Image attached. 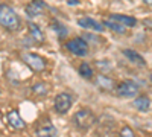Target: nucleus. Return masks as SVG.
Listing matches in <instances>:
<instances>
[{
	"instance_id": "obj_1",
	"label": "nucleus",
	"mask_w": 152,
	"mask_h": 137,
	"mask_svg": "<svg viewBox=\"0 0 152 137\" xmlns=\"http://www.w3.org/2000/svg\"><path fill=\"white\" fill-rule=\"evenodd\" d=\"M0 24L6 31H17L20 28L18 14L6 3H0Z\"/></svg>"
},
{
	"instance_id": "obj_2",
	"label": "nucleus",
	"mask_w": 152,
	"mask_h": 137,
	"mask_svg": "<svg viewBox=\"0 0 152 137\" xmlns=\"http://www.w3.org/2000/svg\"><path fill=\"white\" fill-rule=\"evenodd\" d=\"M97 122L96 116L91 110H88V108H82L79 111H76L75 116H73V123H75V127L81 130V131H87V130H90L91 127H94V123Z\"/></svg>"
},
{
	"instance_id": "obj_3",
	"label": "nucleus",
	"mask_w": 152,
	"mask_h": 137,
	"mask_svg": "<svg viewBox=\"0 0 152 137\" xmlns=\"http://www.w3.org/2000/svg\"><path fill=\"white\" fill-rule=\"evenodd\" d=\"M66 49L76 56H85L88 53V44L84 38H81V37H76V38L67 41Z\"/></svg>"
},
{
	"instance_id": "obj_4",
	"label": "nucleus",
	"mask_w": 152,
	"mask_h": 137,
	"mask_svg": "<svg viewBox=\"0 0 152 137\" xmlns=\"http://www.w3.org/2000/svg\"><path fill=\"white\" fill-rule=\"evenodd\" d=\"M21 59L23 63H26L32 70L35 72H43L46 69V61L43 59V56L37 55V53H32V52H24L21 55Z\"/></svg>"
},
{
	"instance_id": "obj_5",
	"label": "nucleus",
	"mask_w": 152,
	"mask_h": 137,
	"mask_svg": "<svg viewBox=\"0 0 152 137\" xmlns=\"http://www.w3.org/2000/svg\"><path fill=\"white\" fill-rule=\"evenodd\" d=\"M116 95L120 97H135L138 95V85L132 81H122L116 87Z\"/></svg>"
},
{
	"instance_id": "obj_6",
	"label": "nucleus",
	"mask_w": 152,
	"mask_h": 137,
	"mask_svg": "<svg viewBox=\"0 0 152 137\" xmlns=\"http://www.w3.org/2000/svg\"><path fill=\"white\" fill-rule=\"evenodd\" d=\"M72 105H73V97L69 93H59L55 97V102H53V107L56 110V113H59V114H66L72 108Z\"/></svg>"
},
{
	"instance_id": "obj_7",
	"label": "nucleus",
	"mask_w": 152,
	"mask_h": 137,
	"mask_svg": "<svg viewBox=\"0 0 152 137\" xmlns=\"http://www.w3.org/2000/svg\"><path fill=\"white\" fill-rule=\"evenodd\" d=\"M6 120L9 123V127L14 128V130H24L26 128V122L21 119V116L18 114V111H15V110H11L9 113L6 114Z\"/></svg>"
},
{
	"instance_id": "obj_8",
	"label": "nucleus",
	"mask_w": 152,
	"mask_h": 137,
	"mask_svg": "<svg viewBox=\"0 0 152 137\" xmlns=\"http://www.w3.org/2000/svg\"><path fill=\"white\" fill-rule=\"evenodd\" d=\"M78 24L84 29H90V31H94V32H104V24L99 23L97 20L94 18H90V17H82L78 20Z\"/></svg>"
},
{
	"instance_id": "obj_9",
	"label": "nucleus",
	"mask_w": 152,
	"mask_h": 137,
	"mask_svg": "<svg viewBox=\"0 0 152 137\" xmlns=\"http://www.w3.org/2000/svg\"><path fill=\"white\" fill-rule=\"evenodd\" d=\"M122 53L128 58V61H129V63H132L134 66H137V67H145L146 66L145 58L138 53L137 51H132V49H123Z\"/></svg>"
},
{
	"instance_id": "obj_10",
	"label": "nucleus",
	"mask_w": 152,
	"mask_h": 137,
	"mask_svg": "<svg viewBox=\"0 0 152 137\" xmlns=\"http://www.w3.org/2000/svg\"><path fill=\"white\" fill-rule=\"evenodd\" d=\"M111 20L114 21H117L119 24H122V26L125 28H134L135 24H137V20L131 15H123V14H111L110 15Z\"/></svg>"
},
{
	"instance_id": "obj_11",
	"label": "nucleus",
	"mask_w": 152,
	"mask_h": 137,
	"mask_svg": "<svg viewBox=\"0 0 152 137\" xmlns=\"http://www.w3.org/2000/svg\"><path fill=\"white\" fill-rule=\"evenodd\" d=\"M43 8H44V3L41 2V0H34L31 5L26 6V14L29 17H37L43 12Z\"/></svg>"
},
{
	"instance_id": "obj_12",
	"label": "nucleus",
	"mask_w": 152,
	"mask_h": 137,
	"mask_svg": "<svg viewBox=\"0 0 152 137\" xmlns=\"http://www.w3.org/2000/svg\"><path fill=\"white\" fill-rule=\"evenodd\" d=\"M37 134H38V136H47V137H52V136H56L58 131H56V128H55L50 122H41L40 128L37 130Z\"/></svg>"
},
{
	"instance_id": "obj_13",
	"label": "nucleus",
	"mask_w": 152,
	"mask_h": 137,
	"mask_svg": "<svg viewBox=\"0 0 152 137\" xmlns=\"http://www.w3.org/2000/svg\"><path fill=\"white\" fill-rule=\"evenodd\" d=\"M132 105L138 110V111H148L149 110V107H151V99L148 97V96H145V95H142V96H137L135 99H134V102H132Z\"/></svg>"
},
{
	"instance_id": "obj_14",
	"label": "nucleus",
	"mask_w": 152,
	"mask_h": 137,
	"mask_svg": "<svg viewBox=\"0 0 152 137\" xmlns=\"http://www.w3.org/2000/svg\"><path fill=\"white\" fill-rule=\"evenodd\" d=\"M96 84L102 90H113L114 87H116V85H114V81L110 79L108 76H105V75H99V76L96 78Z\"/></svg>"
},
{
	"instance_id": "obj_15",
	"label": "nucleus",
	"mask_w": 152,
	"mask_h": 137,
	"mask_svg": "<svg viewBox=\"0 0 152 137\" xmlns=\"http://www.w3.org/2000/svg\"><path fill=\"white\" fill-rule=\"evenodd\" d=\"M29 32H31V37L37 43H43L44 41V34H43V31L38 28L35 23H31L29 21Z\"/></svg>"
},
{
	"instance_id": "obj_16",
	"label": "nucleus",
	"mask_w": 152,
	"mask_h": 137,
	"mask_svg": "<svg viewBox=\"0 0 152 137\" xmlns=\"http://www.w3.org/2000/svg\"><path fill=\"white\" fill-rule=\"evenodd\" d=\"M102 24H104V28H108V29H111L113 32H116V34H125V31H126L125 26H122V24H119L117 21H114L111 18L105 20Z\"/></svg>"
},
{
	"instance_id": "obj_17",
	"label": "nucleus",
	"mask_w": 152,
	"mask_h": 137,
	"mask_svg": "<svg viewBox=\"0 0 152 137\" xmlns=\"http://www.w3.org/2000/svg\"><path fill=\"white\" fill-rule=\"evenodd\" d=\"M79 75L82 78H85V79H91L94 73H93V69H91L90 64H88V63H82L79 66Z\"/></svg>"
},
{
	"instance_id": "obj_18",
	"label": "nucleus",
	"mask_w": 152,
	"mask_h": 137,
	"mask_svg": "<svg viewBox=\"0 0 152 137\" xmlns=\"http://www.w3.org/2000/svg\"><path fill=\"white\" fill-rule=\"evenodd\" d=\"M32 92L37 93V95H40V96H43V95H47L49 93V87L44 82H38V84H35L32 87Z\"/></svg>"
},
{
	"instance_id": "obj_19",
	"label": "nucleus",
	"mask_w": 152,
	"mask_h": 137,
	"mask_svg": "<svg viewBox=\"0 0 152 137\" xmlns=\"http://www.w3.org/2000/svg\"><path fill=\"white\" fill-rule=\"evenodd\" d=\"M52 28H53V31H56V34L61 37V38L67 35V28L62 23H59V21H53L52 23Z\"/></svg>"
},
{
	"instance_id": "obj_20",
	"label": "nucleus",
	"mask_w": 152,
	"mask_h": 137,
	"mask_svg": "<svg viewBox=\"0 0 152 137\" xmlns=\"http://www.w3.org/2000/svg\"><path fill=\"white\" fill-rule=\"evenodd\" d=\"M120 136H123V137H134L135 134H134V131L129 127H123L122 131H120Z\"/></svg>"
},
{
	"instance_id": "obj_21",
	"label": "nucleus",
	"mask_w": 152,
	"mask_h": 137,
	"mask_svg": "<svg viewBox=\"0 0 152 137\" xmlns=\"http://www.w3.org/2000/svg\"><path fill=\"white\" fill-rule=\"evenodd\" d=\"M143 2H145L146 5H151V6H152V0H143Z\"/></svg>"
},
{
	"instance_id": "obj_22",
	"label": "nucleus",
	"mask_w": 152,
	"mask_h": 137,
	"mask_svg": "<svg viewBox=\"0 0 152 137\" xmlns=\"http://www.w3.org/2000/svg\"><path fill=\"white\" fill-rule=\"evenodd\" d=\"M149 78H151V81H152V73H151V76H149Z\"/></svg>"
}]
</instances>
